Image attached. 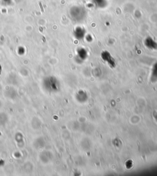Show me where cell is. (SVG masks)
I'll return each mask as SVG.
<instances>
[{"label":"cell","instance_id":"cell-1","mask_svg":"<svg viewBox=\"0 0 157 176\" xmlns=\"http://www.w3.org/2000/svg\"><path fill=\"white\" fill-rule=\"evenodd\" d=\"M71 16L74 21L81 22L84 21L87 17V11L83 6H75L71 9Z\"/></svg>","mask_w":157,"mask_h":176},{"label":"cell","instance_id":"cell-2","mask_svg":"<svg viewBox=\"0 0 157 176\" xmlns=\"http://www.w3.org/2000/svg\"><path fill=\"white\" fill-rule=\"evenodd\" d=\"M86 35H87L86 30L81 26H77L74 31V35L75 38L77 40L84 39L85 37H86Z\"/></svg>","mask_w":157,"mask_h":176},{"label":"cell","instance_id":"cell-5","mask_svg":"<svg viewBox=\"0 0 157 176\" xmlns=\"http://www.w3.org/2000/svg\"><path fill=\"white\" fill-rule=\"evenodd\" d=\"M93 4L99 9H103L106 7L108 4L107 0H92Z\"/></svg>","mask_w":157,"mask_h":176},{"label":"cell","instance_id":"cell-3","mask_svg":"<svg viewBox=\"0 0 157 176\" xmlns=\"http://www.w3.org/2000/svg\"><path fill=\"white\" fill-rule=\"evenodd\" d=\"M101 57L105 62H106L109 64L110 67H111L112 68L115 67L116 65L115 61L109 52L108 51L103 52L101 54Z\"/></svg>","mask_w":157,"mask_h":176},{"label":"cell","instance_id":"cell-4","mask_svg":"<svg viewBox=\"0 0 157 176\" xmlns=\"http://www.w3.org/2000/svg\"><path fill=\"white\" fill-rule=\"evenodd\" d=\"M144 44L150 50L157 49V42L151 37H147L144 41Z\"/></svg>","mask_w":157,"mask_h":176},{"label":"cell","instance_id":"cell-6","mask_svg":"<svg viewBox=\"0 0 157 176\" xmlns=\"http://www.w3.org/2000/svg\"><path fill=\"white\" fill-rule=\"evenodd\" d=\"M78 55H79V57L82 60L86 59V57H87L86 50H85L84 49H82V48L79 50H78Z\"/></svg>","mask_w":157,"mask_h":176},{"label":"cell","instance_id":"cell-7","mask_svg":"<svg viewBox=\"0 0 157 176\" xmlns=\"http://www.w3.org/2000/svg\"><path fill=\"white\" fill-rule=\"evenodd\" d=\"M152 75L154 76H157V63L155 64L153 67V70H152Z\"/></svg>","mask_w":157,"mask_h":176}]
</instances>
